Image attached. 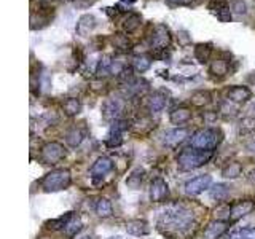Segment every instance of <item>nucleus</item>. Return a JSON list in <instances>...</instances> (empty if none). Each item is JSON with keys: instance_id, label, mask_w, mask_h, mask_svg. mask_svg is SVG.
<instances>
[{"instance_id": "nucleus-41", "label": "nucleus", "mask_w": 255, "mask_h": 239, "mask_svg": "<svg viewBox=\"0 0 255 239\" xmlns=\"http://www.w3.org/2000/svg\"><path fill=\"white\" fill-rule=\"evenodd\" d=\"M179 38H180V43L182 45H187V43H190V37H189V34H187L185 31H182V32H179Z\"/></svg>"}, {"instance_id": "nucleus-1", "label": "nucleus", "mask_w": 255, "mask_h": 239, "mask_svg": "<svg viewBox=\"0 0 255 239\" xmlns=\"http://www.w3.org/2000/svg\"><path fill=\"white\" fill-rule=\"evenodd\" d=\"M193 227V214L179 204L167 206L158 217V228L163 233H185Z\"/></svg>"}, {"instance_id": "nucleus-34", "label": "nucleus", "mask_w": 255, "mask_h": 239, "mask_svg": "<svg viewBox=\"0 0 255 239\" xmlns=\"http://www.w3.org/2000/svg\"><path fill=\"white\" fill-rule=\"evenodd\" d=\"M73 212H65L64 215H61L59 218H53V220H46L45 222V228H48V230H64L65 227V223L69 222V218L72 217Z\"/></svg>"}, {"instance_id": "nucleus-31", "label": "nucleus", "mask_w": 255, "mask_h": 239, "mask_svg": "<svg viewBox=\"0 0 255 239\" xmlns=\"http://www.w3.org/2000/svg\"><path fill=\"white\" fill-rule=\"evenodd\" d=\"M209 195L212 200H216V201H225L228 195H230V187L225 185V183H216V185L211 188Z\"/></svg>"}, {"instance_id": "nucleus-4", "label": "nucleus", "mask_w": 255, "mask_h": 239, "mask_svg": "<svg viewBox=\"0 0 255 239\" xmlns=\"http://www.w3.org/2000/svg\"><path fill=\"white\" fill-rule=\"evenodd\" d=\"M72 183V175L69 169H55L48 172L42 180V188L46 193H55L69 188Z\"/></svg>"}, {"instance_id": "nucleus-35", "label": "nucleus", "mask_w": 255, "mask_h": 239, "mask_svg": "<svg viewBox=\"0 0 255 239\" xmlns=\"http://www.w3.org/2000/svg\"><path fill=\"white\" fill-rule=\"evenodd\" d=\"M112 42H113V45H115V48H118V50H122V51L129 50V40H128V37L123 35V34H113Z\"/></svg>"}, {"instance_id": "nucleus-30", "label": "nucleus", "mask_w": 255, "mask_h": 239, "mask_svg": "<svg viewBox=\"0 0 255 239\" xmlns=\"http://www.w3.org/2000/svg\"><path fill=\"white\" fill-rule=\"evenodd\" d=\"M191 105L194 107H204L211 102V93L209 91H204V90H198L191 94L190 98Z\"/></svg>"}, {"instance_id": "nucleus-7", "label": "nucleus", "mask_w": 255, "mask_h": 239, "mask_svg": "<svg viewBox=\"0 0 255 239\" xmlns=\"http://www.w3.org/2000/svg\"><path fill=\"white\" fill-rule=\"evenodd\" d=\"M128 129V121L125 120H117L112 123L110 131L105 137V145L109 148H117L123 143V136Z\"/></svg>"}, {"instance_id": "nucleus-36", "label": "nucleus", "mask_w": 255, "mask_h": 239, "mask_svg": "<svg viewBox=\"0 0 255 239\" xmlns=\"http://www.w3.org/2000/svg\"><path fill=\"white\" fill-rule=\"evenodd\" d=\"M230 239H255L254 228H241L230 236Z\"/></svg>"}, {"instance_id": "nucleus-14", "label": "nucleus", "mask_w": 255, "mask_h": 239, "mask_svg": "<svg viewBox=\"0 0 255 239\" xmlns=\"http://www.w3.org/2000/svg\"><path fill=\"white\" fill-rule=\"evenodd\" d=\"M97 26V19L93 16V15H83L78 18L77 26H75V31L78 35L82 37H88L90 34H93V31L96 29Z\"/></svg>"}, {"instance_id": "nucleus-8", "label": "nucleus", "mask_w": 255, "mask_h": 239, "mask_svg": "<svg viewBox=\"0 0 255 239\" xmlns=\"http://www.w3.org/2000/svg\"><path fill=\"white\" fill-rule=\"evenodd\" d=\"M211 187H212V177L207 174H203V175H198L187 182L185 191H187V195H190V196H198L201 193H204L206 190H211Z\"/></svg>"}, {"instance_id": "nucleus-44", "label": "nucleus", "mask_w": 255, "mask_h": 239, "mask_svg": "<svg viewBox=\"0 0 255 239\" xmlns=\"http://www.w3.org/2000/svg\"><path fill=\"white\" fill-rule=\"evenodd\" d=\"M247 179H249V182H251V183H255V169H254V171H251L249 175H247Z\"/></svg>"}, {"instance_id": "nucleus-47", "label": "nucleus", "mask_w": 255, "mask_h": 239, "mask_svg": "<svg viewBox=\"0 0 255 239\" xmlns=\"http://www.w3.org/2000/svg\"><path fill=\"white\" fill-rule=\"evenodd\" d=\"M109 239H123V238H109Z\"/></svg>"}, {"instance_id": "nucleus-26", "label": "nucleus", "mask_w": 255, "mask_h": 239, "mask_svg": "<svg viewBox=\"0 0 255 239\" xmlns=\"http://www.w3.org/2000/svg\"><path fill=\"white\" fill-rule=\"evenodd\" d=\"M211 54H212V45L211 43H198L194 46V58L199 63H209L211 59Z\"/></svg>"}, {"instance_id": "nucleus-5", "label": "nucleus", "mask_w": 255, "mask_h": 239, "mask_svg": "<svg viewBox=\"0 0 255 239\" xmlns=\"http://www.w3.org/2000/svg\"><path fill=\"white\" fill-rule=\"evenodd\" d=\"M40 158H42L45 165H58L59 161L65 158V148L59 142H48L43 145Z\"/></svg>"}, {"instance_id": "nucleus-9", "label": "nucleus", "mask_w": 255, "mask_h": 239, "mask_svg": "<svg viewBox=\"0 0 255 239\" xmlns=\"http://www.w3.org/2000/svg\"><path fill=\"white\" fill-rule=\"evenodd\" d=\"M123 112V101L117 98L105 99L102 104V117L107 121H117Z\"/></svg>"}, {"instance_id": "nucleus-21", "label": "nucleus", "mask_w": 255, "mask_h": 239, "mask_svg": "<svg viewBox=\"0 0 255 239\" xmlns=\"http://www.w3.org/2000/svg\"><path fill=\"white\" fill-rule=\"evenodd\" d=\"M191 118V110L190 108H187V107H179L176 108V110H172L171 115H169V120L172 125H184V123H189Z\"/></svg>"}, {"instance_id": "nucleus-43", "label": "nucleus", "mask_w": 255, "mask_h": 239, "mask_svg": "<svg viewBox=\"0 0 255 239\" xmlns=\"http://www.w3.org/2000/svg\"><path fill=\"white\" fill-rule=\"evenodd\" d=\"M167 2H171L174 5H190L193 0H167Z\"/></svg>"}, {"instance_id": "nucleus-45", "label": "nucleus", "mask_w": 255, "mask_h": 239, "mask_svg": "<svg viewBox=\"0 0 255 239\" xmlns=\"http://www.w3.org/2000/svg\"><path fill=\"white\" fill-rule=\"evenodd\" d=\"M38 2L42 3V5H45V6H46V5H50L51 2H55V0H38Z\"/></svg>"}, {"instance_id": "nucleus-40", "label": "nucleus", "mask_w": 255, "mask_h": 239, "mask_svg": "<svg viewBox=\"0 0 255 239\" xmlns=\"http://www.w3.org/2000/svg\"><path fill=\"white\" fill-rule=\"evenodd\" d=\"M96 2L97 0H73V5L80 10H86V8H90V6L95 5Z\"/></svg>"}, {"instance_id": "nucleus-12", "label": "nucleus", "mask_w": 255, "mask_h": 239, "mask_svg": "<svg viewBox=\"0 0 255 239\" xmlns=\"http://www.w3.org/2000/svg\"><path fill=\"white\" fill-rule=\"evenodd\" d=\"M187 137H189V129L187 128H174V129H167L163 136V142L166 147H177L179 143H182Z\"/></svg>"}, {"instance_id": "nucleus-11", "label": "nucleus", "mask_w": 255, "mask_h": 239, "mask_svg": "<svg viewBox=\"0 0 255 239\" xmlns=\"http://www.w3.org/2000/svg\"><path fill=\"white\" fill-rule=\"evenodd\" d=\"M254 209H255V203L252 200H241L233 203L230 207V220L236 222L239 218L246 217L247 214H251Z\"/></svg>"}, {"instance_id": "nucleus-22", "label": "nucleus", "mask_w": 255, "mask_h": 239, "mask_svg": "<svg viewBox=\"0 0 255 239\" xmlns=\"http://www.w3.org/2000/svg\"><path fill=\"white\" fill-rule=\"evenodd\" d=\"M140 24H142V16L137 15V13H128V15L122 19V27L128 34L134 32Z\"/></svg>"}, {"instance_id": "nucleus-6", "label": "nucleus", "mask_w": 255, "mask_h": 239, "mask_svg": "<svg viewBox=\"0 0 255 239\" xmlns=\"http://www.w3.org/2000/svg\"><path fill=\"white\" fill-rule=\"evenodd\" d=\"M171 31L164 24H157L150 34V46L155 51H164L171 45Z\"/></svg>"}, {"instance_id": "nucleus-2", "label": "nucleus", "mask_w": 255, "mask_h": 239, "mask_svg": "<svg viewBox=\"0 0 255 239\" xmlns=\"http://www.w3.org/2000/svg\"><path fill=\"white\" fill-rule=\"evenodd\" d=\"M214 156V152L209 150H198V148H185L177 156V165L179 169L182 171H194L201 166L207 165Z\"/></svg>"}, {"instance_id": "nucleus-27", "label": "nucleus", "mask_w": 255, "mask_h": 239, "mask_svg": "<svg viewBox=\"0 0 255 239\" xmlns=\"http://www.w3.org/2000/svg\"><path fill=\"white\" fill-rule=\"evenodd\" d=\"M83 139H85V133L80 128H72L70 131H67V134H65L67 145L72 148H77L80 143L83 142Z\"/></svg>"}, {"instance_id": "nucleus-46", "label": "nucleus", "mask_w": 255, "mask_h": 239, "mask_svg": "<svg viewBox=\"0 0 255 239\" xmlns=\"http://www.w3.org/2000/svg\"><path fill=\"white\" fill-rule=\"evenodd\" d=\"M247 148H249V150H251V152H255V142L249 143V145H247Z\"/></svg>"}, {"instance_id": "nucleus-10", "label": "nucleus", "mask_w": 255, "mask_h": 239, "mask_svg": "<svg viewBox=\"0 0 255 239\" xmlns=\"http://www.w3.org/2000/svg\"><path fill=\"white\" fill-rule=\"evenodd\" d=\"M167 196H169V187H167L166 180L161 179V177H157L150 183V200L153 203H163L167 200Z\"/></svg>"}, {"instance_id": "nucleus-18", "label": "nucleus", "mask_w": 255, "mask_h": 239, "mask_svg": "<svg viewBox=\"0 0 255 239\" xmlns=\"http://www.w3.org/2000/svg\"><path fill=\"white\" fill-rule=\"evenodd\" d=\"M83 228V222H82V218H80V215H77L75 212L72 214V217L69 218V222L65 223V227L63 230V233L67 239H72V238H75L80 231H82Z\"/></svg>"}, {"instance_id": "nucleus-13", "label": "nucleus", "mask_w": 255, "mask_h": 239, "mask_svg": "<svg viewBox=\"0 0 255 239\" xmlns=\"http://www.w3.org/2000/svg\"><path fill=\"white\" fill-rule=\"evenodd\" d=\"M113 169V163L107 156H99V158L93 163V166L90 169V174L93 179H102Z\"/></svg>"}, {"instance_id": "nucleus-20", "label": "nucleus", "mask_w": 255, "mask_h": 239, "mask_svg": "<svg viewBox=\"0 0 255 239\" xmlns=\"http://www.w3.org/2000/svg\"><path fill=\"white\" fill-rule=\"evenodd\" d=\"M126 93L129 96H142L147 90H149V83L144 78H132L125 83Z\"/></svg>"}, {"instance_id": "nucleus-17", "label": "nucleus", "mask_w": 255, "mask_h": 239, "mask_svg": "<svg viewBox=\"0 0 255 239\" xmlns=\"http://www.w3.org/2000/svg\"><path fill=\"white\" fill-rule=\"evenodd\" d=\"M126 233L131 236H147L150 233V225L145 220H129L125 225Z\"/></svg>"}, {"instance_id": "nucleus-16", "label": "nucleus", "mask_w": 255, "mask_h": 239, "mask_svg": "<svg viewBox=\"0 0 255 239\" xmlns=\"http://www.w3.org/2000/svg\"><path fill=\"white\" fill-rule=\"evenodd\" d=\"M228 230V223L223 220H212L204 228V239H220Z\"/></svg>"}, {"instance_id": "nucleus-24", "label": "nucleus", "mask_w": 255, "mask_h": 239, "mask_svg": "<svg viewBox=\"0 0 255 239\" xmlns=\"http://www.w3.org/2000/svg\"><path fill=\"white\" fill-rule=\"evenodd\" d=\"M209 70H211V73L214 75V77H219V78H222V77H225L228 72H231L230 66H228V61H225L222 58L212 61Z\"/></svg>"}, {"instance_id": "nucleus-42", "label": "nucleus", "mask_w": 255, "mask_h": 239, "mask_svg": "<svg viewBox=\"0 0 255 239\" xmlns=\"http://www.w3.org/2000/svg\"><path fill=\"white\" fill-rule=\"evenodd\" d=\"M203 117H204L206 121H214L217 118V112H204Z\"/></svg>"}, {"instance_id": "nucleus-23", "label": "nucleus", "mask_w": 255, "mask_h": 239, "mask_svg": "<svg viewBox=\"0 0 255 239\" xmlns=\"http://www.w3.org/2000/svg\"><path fill=\"white\" fill-rule=\"evenodd\" d=\"M144 179H145V171L140 169V168H136L129 175H128L126 185H128V188H131V190H139L140 185L144 183Z\"/></svg>"}, {"instance_id": "nucleus-37", "label": "nucleus", "mask_w": 255, "mask_h": 239, "mask_svg": "<svg viewBox=\"0 0 255 239\" xmlns=\"http://www.w3.org/2000/svg\"><path fill=\"white\" fill-rule=\"evenodd\" d=\"M230 10L233 13H236V15H246L247 13V5L243 0H233L230 3Z\"/></svg>"}, {"instance_id": "nucleus-15", "label": "nucleus", "mask_w": 255, "mask_h": 239, "mask_svg": "<svg viewBox=\"0 0 255 239\" xmlns=\"http://www.w3.org/2000/svg\"><path fill=\"white\" fill-rule=\"evenodd\" d=\"M228 96V101L233 102V104H244V102H247L251 98H252V91L249 90L247 86H233L228 90L226 93Z\"/></svg>"}, {"instance_id": "nucleus-32", "label": "nucleus", "mask_w": 255, "mask_h": 239, "mask_svg": "<svg viewBox=\"0 0 255 239\" xmlns=\"http://www.w3.org/2000/svg\"><path fill=\"white\" fill-rule=\"evenodd\" d=\"M64 112L69 115V117H75L80 112H82V102L77 98H69L67 101H64Z\"/></svg>"}, {"instance_id": "nucleus-29", "label": "nucleus", "mask_w": 255, "mask_h": 239, "mask_svg": "<svg viewBox=\"0 0 255 239\" xmlns=\"http://www.w3.org/2000/svg\"><path fill=\"white\" fill-rule=\"evenodd\" d=\"M150 66H152V56H149V54H140V56H136L132 61L134 70L139 73L147 72L150 69Z\"/></svg>"}, {"instance_id": "nucleus-25", "label": "nucleus", "mask_w": 255, "mask_h": 239, "mask_svg": "<svg viewBox=\"0 0 255 239\" xmlns=\"http://www.w3.org/2000/svg\"><path fill=\"white\" fill-rule=\"evenodd\" d=\"M112 63H113V58L109 56V54H104V56L97 61L96 75H97L99 78L107 77V75L112 73Z\"/></svg>"}, {"instance_id": "nucleus-33", "label": "nucleus", "mask_w": 255, "mask_h": 239, "mask_svg": "<svg viewBox=\"0 0 255 239\" xmlns=\"http://www.w3.org/2000/svg\"><path fill=\"white\" fill-rule=\"evenodd\" d=\"M96 214L100 218H107L113 214V207H112V203L107 200V198H100V200L96 203Z\"/></svg>"}, {"instance_id": "nucleus-3", "label": "nucleus", "mask_w": 255, "mask_h": 239, "mask_svg": "<svg viewBox=\"0 0 255 239\" xmlns=\"http://www.w3.org/2000/svg\"><path fill=\"white\" fill-rule=\"evenodd\" d=\"M222 139H223V134L220 129L203 128V129H198V131L191 136L190 147L198 148V150H209V152H214V148H217L220 145Z\"/></svg>"}, {"instance_id": "nucleus-38", "label": "nucleus", "mask_w": 255, "mask_h": 239, "mask_svg": "<svg viewBox=\"0 0 255 239\" xmlns=\"http://www.w3.org/2000/svg\"><path fill=\"white\" fill-rule=\"evenodd\" d=\"M228 6H230V5H228L225 0H219V2H211L209 3V10H212L214 13H219V11L228 8Z\"/></svg>"}, {"instance_id": "nucleus-19", "label": "nucleus", "mask_w": 255, "mask_h": 239, "mask_svg": "<svg viewBox=\"0 0 255 239\" xmlns=\"http://www.w3.org/2000/svg\"><path fill=\"white\" fill-rule=\"evenodd\" d=\"M167 104V98L163 91H157L153 93L149 98V110L152 113H159L164 110V107Z\"/></svg>"}, {"instance_id": "nucleus-28", "label": "nucleus", "mask_w": 255, "mask_h": 239, "mask_svg": "<svg viewBox=\"0 0 255 239\" xmlns=\"http://www.w3.org/2000/svg\"><path fill=\"white\" fill-rule=\"evenodd\" d=\"M243 174V166H241V163L238 161H231L228 163V165L222 169V177H225V179H238V177Z\"/></svg>"}, {"instance_id": "nucleus-39", "label": "nucleus", "mask_w": 255, "mask_h": 239, "mask_svg": "<svg viewBox=\"0 0 255 239\" xmlns=\"http://www.w3.org/2000/svg\"><path fill=\"white\" fill-rule=\"evenodd\" d=\"M216 15H217L220 23H230L231 21V10H230V6L225 8V10H222V11L216 13Z\"/></svg>"}]
</instances>
